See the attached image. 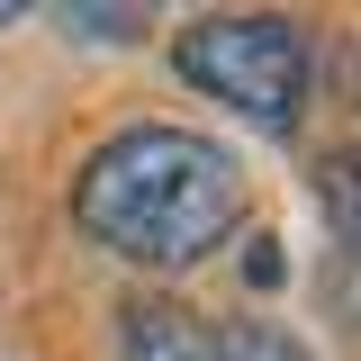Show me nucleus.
<instances>
[{
    "instance_id": "1",
    "label": "nucleus",
    "mask_w": 361,
    "mask_h": 361,
    "mask_svg": "<svg viewBox=\"0 0 361 361\" xmlns=\"http://www.w3.org/2000/svg\"><path fill=\"white\" fill-rule=\"evenodd\" d=\"M244 217V163L190 127H118L73 172V226L135 271L208 262Z\"/></svg>"
},
{
    "instance_id": "2",
    "label": "nucleus",
    "mask_w": 361,
    "mask_h": 361,
    "mask_svg": "<svg viewBox=\"0 0 361 361\" xmlns=\"http://www.w3.org/2000/svg\"><path fill=\"white\" fill-rule=\"evenodd\" d=\"M172 63L190 90H208L226 109H244L253 127H298L307 118V27L271 18V9H226V18H190L172 37Z\"/></svg>"
},
{
    "instance_id": "3",
    "label": "nucleus",
    "mask_w": 361,
    "mask_h": 361,
    "mask_svg": "<svg viewBox=\"0 0 361 361\" xmlns=\"http://www.w3.org/2000/svg\"><path fill=\"white\" fill-rule=\"evenodd\" d=\"M118 361H226L208 316H190L180 298H135L118 316Z\"/></svg>"
},
{
    "instance_id": "4",
    "label": "nucleus",
    "mask_w": 361,
    "mask_h": 361,
    "mask_svg": "<svg viewBox=\"0 0 361 361\" xmlns=\"http://www.w3.org/2000/svg\"><path fill=\"white\" fill-rule=\"evenodd\" d=\"M226 361H316L298 334H271V325H235V334H217Z\"/></svg>"
},
{
    "instance_id": "5",
    "label": "nucleus",
    "mask_w": 361,
    "mask_h": 361,
    "mask_svg": "<svg viewBox=\"0 0 361 361\" xmlns=\"http://www.w3.org/2000/svg\"><path fill=\"white\" fill-rule=\"evenodd\" d=\"M325 208H334V226H343V244H353V262H361V172L353 163L325 172Z\"/></svg>"
},
{
    "instance_id": "6",
    "label": "nucleus",
    "mask_w": 361,
    "mask_h": 361,
    "mask_svg": "<svg viewBox=\"0 0 361 361\" xmlns=\"http://www.w3.org/2000/svg\"><path fill=\"white\" fill-rule=\"evenodd\" d=\"M244 280H253V289H271V280H280V244H271V235L253 244V262H244Z\"/></svg>"
}]
</instances>
